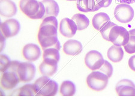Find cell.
Wrapping results in <instances>:
<instances>
[{"label": "cell", "mask_w": 135, "mask_h": 107, "mask_svg": "<svg viewBox=\"0 0 135 107\" xmlns=\"http://www.w3.org/2000/svg\"><path fill=\"white\" fill-rule=\"evenodd\" d=\"M20 62L12 61L4 70L1 78V86L4 90H12L20 82L17 69Z\"/></svg>", "instance_id": "cell-1"}, {"label": "cell", "mask_w": 135, "mask_h": 107, "mask_svg": "<svg viewBox=\"0 0 135 107\" xmlns=\"http://www.w3.org/2000/svg\"><path fill=\"white\" fill-rule=\"evenodd\" d=\"M19 7L23 14L31 19H43L45 16V6L37 0H21Z\"/></svg>", "instance_id": "cell-2"}, {"label": "cell", "mask_w": 135, "mask_h": 107, "mask_svg": "<svg viewBox=\"0 0 135 107\" xmlns=\"http://www.w3.org/2000/svg\"><path fill=\"white\" fill-rule=\"evenodd\" d=\"M33 87L37 96H54L57 93L58 85L55 81L43 76L35 81Z\"/></svg>", "instance_id": "cell-3"}, {"label": "cell", "mask_w": 135, "mask_h": 107, "mask_svg": "<svg viewBox=\"0 0 135 107\" xmlns=\"http://www.w3.org/2000/svg\"><path fill=\"white\" fill-rule=\"evenodd\" d=\"M109 78L106 74L100 71H94L86 78L87 86L91 90L100 91L107 87Z\"/></svg>", "instance_id": "cell-4"}, {"label": "cell", "mask_w": 135, "mask_h": 107, "mask_svg": "<svg viewBox=\"0 0 135 107\" xmlns=\"http://www.w3.org/2000/svg\"><path fill=\"white\" fill-rule=\"evenodd\" d=\"M58 21L55 16H49L43 19L39 28L37 36L43 37H57Z\"/></svg>", "instance_id": "cell-5"}, {"label": "cell", "mask_w": 135, "mask_h": 107, "mask_svg": "<svg viewBox=\"0 0 135 107\" xmlns=\"http://www.w3.org/2000/svg\"><path fill=\"white\" fill-rule=\"evenodd\" d=\"M109 39L114 45L124 46L129 40V32L125 28L117 25L110 30Z\"/></svg>", "instance_id": "cell-6"}, {"label": "cell", "mask_w": 135, "mask_h": 107, "mask_svg": "<svg viewBox=\"0 0 135 107\" xmlns=\"http://www.w3.org/2000/svg\"><path fill=\"white\" fill-rule=\"evenodd\" d=\"M114 16L119 22L128 23L133 18L134 10L130 5L120 4L115 8Z\"/></svg>", "instance_id": "cell-7"}, {"label": "cell", "mask_w": 135, "mask_h": 107, "mask_svg": "<svg viewBox=\"0 0 135 107\" xmlns=\"http://www.w3.org/2000/svg\"><path fill=\"white\" fill-rule=\"evenodd\" d=\"M36 70V67L31 63H20L17 69V73L20 81L23 82L31 81L34 79Z\"/></svg>", "instance_id": "cell-8"}, {"label": "cell", "mask_w": 135, "mask_h": 107, "mask_svg": "<svg viewBox=\"0 0 135 107\" xmlns=\"http://www.w3.org/2000/svg\"><path fill=\"white\" fill-rule=\"evenodd\" d=\"M104 62L103 55L99 51H91L86 54L85 57V63L89 69L92 71L99 70Z\"/></svg>", "instance_id": "cell-9"}, {"label": "cell", "mask_w": 135, "mask_h": 107, "mask_svg": "<svg viewBox=\"0 0 135 107\" xmlns=\"http://www.w3.org/2000/svg\"><path fill=\"white\" fill-rule=\"evenodd\" d=\"M1 32L6 38L14 37L20 31V24L15 19H7L1 24Z\"/></svg>", "instance_id": "cell-10"}, {"label": "cell", "mask_w": 135, "mask_h": 107, "mask_svg": "<svg viewBox=\"0 0 135 107\" xmlns=\"http://www.w3.org/2000/svg\"><path fill=\"white\" fill-rule=\"evenodd\" d=\"M115 91L119 96H135V84L130 80H121L117 84Z\"/></svg>", "instance_id": "cell-11"}, {"label": "cell", "mask_w": 135, "mask_h": 107, "mask_svg": "<svg viewBox=\"0 0 135 107\" xmlns=\"http://www.w3.org/2000/svg\"><path fill=\"white\" fill-rule=\"evenodd\" d=\"M77 26L72 19L68 17L63 18L60 24V32L63 36L67 38H71L77 31Z\"/></svg>", "instance_id": "cell-12"}, {"label": "cell", "mask_w": 135, "mask_h": 107, "mask_svg": "<svg viewBox=\"0 0 135 107\" xmlns=\"http://www.w3.org/2000/svg\"><path fill=\"white\" fill-rule=\"evenodd\" d=\"M22 55L25 59L30 62H35L40 57V48L36 44L29 43L23 48Z\"/></svg>", "instance_id": "cell-13"}, {"label": "cell", "mask_w": 135, "mask_h": 107, "mask_svg": "<svg viewBox=\"0 0 135 107\" xmlns=\"http://www.w3.org/2000/svg\"><path fill=\"white\" fill-rule=\"evenodd\" d=\"M58 62L53 60H43L39 66V71L43 76L51 77L57 71Z\"/></svg>", "instance_id": "cell-14"}, {"label": "cell", "mask_w": 135, "mask_h": 107, "mask_svg": "<svg viewBox=\"0 0 135 107\" xmlns=\"http://www.w3.org/2000/svg\"><path fill=\"white\" fill-rule=\"evenodd\" d=\"M17 13L16 4L12 0H1L0 1V13L6 17L14 16Z\"/></svg>", "instance_id": "cell-15"}, {"label": "cell", "mask_w": 135, "mask_h": 107, "mask_svg": "<svg viewBox=\"0 0 135 107\" xmlns=\"http://www.w3.org/2000/svg\"><path fill=\"white\" fill-rule=\"evenodd\" d=\"M83 46L80 41L70 39L63 45V51L67 55H76L82 51Z\"/></svg>", "instance_id": "cell-16"}, {"label": "cell", "mask_w": 135, "mask_h": 107, "mask_svg": "<svg viewBox=\"0 0 135 107\" xmlns=\"http://www.w3.org/2000/svg\"><path fill=\"white\" fill-rule=\"evenodd\" d=\"M38 41L43 51L48 48H56L60 51L61 45L57 37H43L37 36Z\"/></svg>", "instance_id": "cell-17"}, {"label": "cell", "mask_w": 135, "mask_h": 107, "mask_svg": "<svg viewBox=\"0 0 135 107\" xmlns=\"http://www.w3.org/2000/svg\"><path fill=\"white\" fill-rule=\"evenodd\" d=\"M41 2L43 4L45 8V14L43 19L49 16L56 17L58 16L60 7L55 0H42Z\"/></svg>", "instance_id": "cell-18"}, {"label": "cell", "mask_w": 135, "mask_h": 107, "mask_svg": "<svg viewBox=\"0 0 135 107\" xmlns=\"http://www.w3.org/2000/svg\"><path fill=\"white\" fill-rule=\"evenodd\" d=\"M109 21V16L105 13L100 12L94 16L92 21L93 26L95 30L100 31Z\"/></svg>", "instance_id": "cell-19"}, {"label": "cell", "mask_w": 135, "mask_h": 107, "mask_svg": "<svg viewBox=\"0 0 135 107\" xmlns=\"http://www.w3.org/2000/svg\"><path fill=\"white\" fill-rule=\"evenodd\" d=\"M108 58L111 62L118 63L123 60L124 51L121 46L113 45L108 49L107 53Z\"/></svg>", "instance_id": "cell-20"}, {"label": "cell", "mask_w": 135, "mask_h": 107, "mask_svg": "<svg viewBox=\"0 0 135 107\" xmlns=\"http://www.w3.org/2000/svg\"><path fill=\"white\" fill-rule=\"evenodd\" d=\"M78 9L82 12H95L94 0H76Z\"/></svg>", "instance_id": "cell-21"}, {"label": "cell", "mask_w": 135, "mask_h": 107, "mask_svg": "<svg viewBox=\"0 0 135 107\" xmlns=\"http://www.w3.org/2000/svg\"><path fill=\"white\" fill-rule=\"evenodd\" d=\"M76 86L70 81H65L60 86V92L63 96H73L76 93Z\"/></svg>", "instance_id": "cell-22"}, {"label": "cell", "mask_w": 135, "mask_h": 107, "mask_svg": "<svg viewBox=\"0 0 135 107\" xmlns=\"http://www.w3.org/2000/svg\"><path fill=\"white\" fill-rule=\"evenodd\" d=\"M71 19L75 22L79 31L86 29L90 24V20L85 15L77 13L74 15Z\"/></svg>", "instance_id": "cell-23"}, {"label": "cell", "mask_w": 135, "mask_h": 107, "mask_svg": "<svg viewBox=\"0 0 135 107\" xmlns=\"http://www.w3.org/2000/svg\"><path fill=\"white\" fill-rule=\"evenodd\" d=\"M43 60H53L59 62L60 55L59 50L56 48H48L43 51Z\"/></svg>", "instance_id": "cell-24"}, {"label": "cell", "mask_w": 135, "mask_h": 107, "mask_svg": "<svg viewBox=\"0 0 135 107\" xmlns=\"http://www.w3.org/2000/svg\"><path fill=\"white\" fill-rule=\"evenodd\" d=\"M129 40L128 43L124 46L126 52L128 54L135 53V29L130 30Z\"/></svg>", "instance_id": "cell-25"}, {"label": "cell", "mask_w": 135, "mask_h": 107, "mask_svg": "<svg viewBox=\"0 0 135 107\" xmlns=\"http://www.w3.org/2000/svg\"><path fill=\"white\" fill-rule=\"evenodd\" d=\"M19 96H34L36 93L33 87V84H27L19 88L17 90Z\"/></svg>", "instance_id": "cell-26"}, {"label": "cell", "mask_w": 135, "mask_h": 107, "mask_svg": "<svg viewBox=\"0 0 135 107\" xmlns=\"http://www.w3.org/2000/svg\"><path fill=\"white\" fill-rule=\"evenodd\" d=\"M115 25H117V24H115L114 22H112L111 21H109L107 24L104 26V27L100 30V33L104 40L109 41V34L110 30Z\"/></svg>", "instance_id": "cell-27"}, {"label": "cell", "mask_w": 135, "mask_h": 107, "mask_svg": "<svg viewBox=\"0 0 135 107\" xmlns=\"http://www.w3.org/2000/svg\"><path fill=\"white\" fill-rule=\"evenodd\" d=\"M99 70L100 72H102L103 73L106 74L109 78H110L112 75L113 67L112 64L108 61L104 60L103 64L102 65V66Z\"/></svg>", "instance_id": "cell-28"}, {"label": "cell", "mask_w": 135, "mask_h": 107, "mask_svg": "<svg viewBox=\"0 0 135 107\" xmlns=\"http://www.w3.org/2000/svg\"><path fill=\"white\" fill-rule=\"evenodd\" d=\"M95 10H99L102 7H108L112 3V0H94Z\"/></svg>", "instance_id": "cell-29"}, {"label": "cell", "mask_w": 135, "mask_h": 107, "mask_svg": "<svg viewBox=\"0 0 135 107\" xmlns=\"http://www.w3.org/2000/svg\"><path fill=\"white\" fill-rule=\"evenodd\" d=\"M0 58H1V69H1V72H3L10 63V61L8 57L4 54H1Z\"/></svg>", "instance_id": "cell-30"}, {"label": "cell", "mask_w": 135, "mask_h": 107, "mask_svg": "<svg viewBox=\"0 0 135 107\" xmlns=\"http://www.w3.org/2000/svg\"><path fill=\"white\" fill-rule=\"evenodd\" d=\"M128 66L133 71L135 72V55H133L128 60Z\"/></svg>", "instance_id": "cell-31"}, {"label": "cell", "mask_w": 135, "mask_h": 107, "mask_svg": "<svg viewBox=\"0 0 135 107\" xmlns=\"http://www.w3.org/2000/svg\"><path fill=\"white\" fill-rule=\"evenodd\" d=\"M116 1L121 4H130L135 3V0H116Z\"/></svg>", "instance_id": "cell-32"}, {"label": "cell", "mask_w": 135, "mask_h": 107, "mask_svg": "<svg viewBox=\"0 0 135 107\" xmlns=\"http://www.w3.org/2000/svg\"><path fill=\"white\" fill-rule=\"evenodd\" d=\"M5 39H6V38L4 36V35L1 32V51H2L3 49Z\"/></svg>", "instance_id": "cell-33"}, {"label": "cell", "mask_w": 135, "mask_h": 107, "mask_svg": "<svg viewBox=\"0 0 135 107\" xmlns=\"http://www.w3.org/2000/svg\"><path fill=\"white\" fill-rule=\"evenodd\" d=\"M67 1H76V0H67Z\"/></svg>", "instance_id": "cell-34"}]
</instances>
